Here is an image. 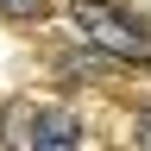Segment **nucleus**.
Wrapping results in <instances>:
<instances>
[{
    "instance_id": "nucleus-1",
    "label": "nucleus",
    "mask_w": 151,
    "mask_h": 151,
    "mask_svg": "<svg viewBox=\"0 0 151 151\" xmlns=\"http://www.w3.org/2000/svg\"><path fill=\"white\" fill-rule=\"evenodd\" d=\"M76 32H82L88 44H101V50H113V57H126V63H145V57H151V32H145L132 13L101 6V0H82V6H76Z\"/></svg>"
},
{
    "instance_id": "nucleus-2",
    "label": "nucleus",
    "mask_w": 151,
    "mask_h": 151,
    "mask_svg": "<svg viewBox=\"0 0 151 151\" xmlns=\"http://www.w3.org/2000/svg\"><path fill=\"white\" fill-rule=\"evenodd\" d=\"M76 132L82 126L69 113H32V132H19V151H69Z\"/></svg>"
},
{
    "instance_id": "nucleus-3",
    "label": "nucleus",
    "mask_w": 151,
    "mask_h": 151,
    "mask_svg": "<svg viewBox=\"0 0 151 151\" xmlns=\"http://www.w3.org/2000/svg\"><path fill=\"white\" fill-rule=\"evenodd\" d=\"M0 13H6V19H38L44 0H0Z\"/></svg>"
},
{
    "instance_id": "nucleus-4",
    "label": "nucleus",
    "mask_w": 151,
    "mask_h": 151,
    "mask_svg": "<svg viewBox=\"0 0 151 151\" xmlns=\"http://www.w3.org/2000/svg\"><path fill=\"white\" fill-rule=\"evenodd\" d=\"M139 145H145V151H151V107H145V113H139Z\"/></svg>"
}]
</instances>
